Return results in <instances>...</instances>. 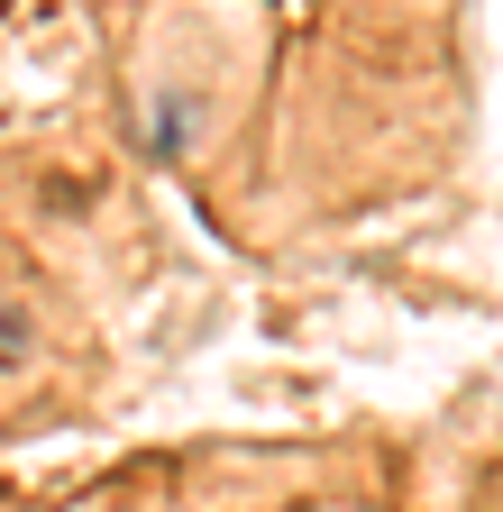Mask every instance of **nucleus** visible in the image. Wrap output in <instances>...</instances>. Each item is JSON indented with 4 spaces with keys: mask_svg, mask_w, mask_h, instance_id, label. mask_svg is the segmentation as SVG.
Returning a JSON list of instances; mask_svg holds the SVG:
<instances>
[{
    "mask_svg": "<svg viewBox=\"0 0 503 512\" xmlns=\"http://www.w3.org/2000/svg\"><path fill=\"white\" fill-rule=\"evenodd\" d=\"M55 284H37L19 256H0V403L28 394V384L55 366Z\"/></svg>",
    "mask_w": 503,
    "mask_h": 512,
    "instance_id": "nucleus-1",
    "label": "nucleus"
}]
</instances>
